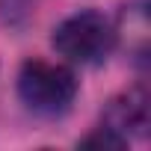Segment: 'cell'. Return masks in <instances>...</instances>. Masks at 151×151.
<instances>
[{
  "label": "cell",
  "mask_w": 151,
  "mask_h": 151,
  "mask_svg": "<svg viewBox=\"0 0 151 151\" xmlns=\"http://www.w3.org/2000/svg\"><path fill=\"white\" fill-rule=\"evenodd\" d=\"M53 47L71 62L98 65L116 47V27L101 12L86 9V12L65 18L53 30Z\"/></svg>",
  "instance_id": "cell-1"
},
{
  "label": "cell",
  "mask_w": 151,
  "mask_h": 151,
  "mask_svg": "<svg viewBox=\"0 0 151 151\" xmlns=\"http://www.w3.org/2000/svg\"><path fill=\"white\" fill-rule=\"evenodd\" d=\"M18 95L33 113L56 116L71 107L74 95H77V80L65 65L27 59L18 74Z\"/></svg>",
  "instance_id": "cell-2"
},
{
  "label": "cell",
  "mask_w": 151,
  "mask_h": 151,
  "mask_svg": "<svg viewBox=\"0 0 151 151\" xmlns=\"http://www.w3.org/2000/svg\"><path fill=\"white\" fill-rule=\"evenodd\" d=\"M104 124L124 139H127V130L145 133L148 130V95H145V89L133 86V89L122 92L119 98H113L107 113H104Z\"/></svg>",
  "instance_id": "cell-3"
},
{
  "label": "cell",
  "mask_w": 151,
  "mask_h": 151,
  "mask_svg": "<svg viewBox=\"0 0 151 151\" xmlns=\"http://www.w3.org/2000/svg\"><path fill=\"white\" fill-rule=\"evenodd\" d=\"M80 145H83V148H124V145H127V139H124V136H119L116 130H110V127L104 124V127H98L92 136H86Z\"/></svg>",
  "instance_id": "cell-4"
}]
</instances>
